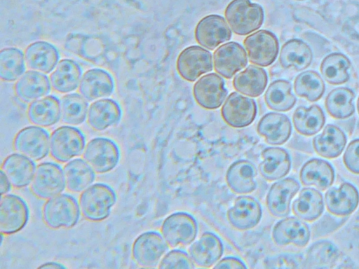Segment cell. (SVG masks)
I'll use <instances>...</instances> for the list:
<instances>
[{
	"label": "cell",
	"mask_w": 359,
	"mask_h": 269,
	"mask_svg": "<svg viewBox=\"0 0 359 269\" xmlns=\"http://www.w3.org/2000/svg\"><path fill=\"white\" fill-rule=\"evenodd\" d=\"M65 186L63 170L53 162L39 164L31 182L33 193L41 199H49L60 194Z\"/></svg>",
	"instance_id": "8992f818"
},
{
	"label": "cell",
	"mask_w": 359,
	"mask_h": 269,
	"mask_svg": "<svg viewBox=\"0 0 359 269\" xmlns=\"http://www.w3.org/2000/svg\"><path fill=\"white\" fill-rule=\"evenodd\" d=\"M246 265L240 259L234 257H225L219 261L214 268H246Z\"/></svg>",
	"instance_id": "f907efd6"
},
{
	"label": "cell",
	"mask_w": 359,
	"mask_h": 269,
	"mask_svg": "<svg viewBox=\"0 0 359 269\" xmlns=\"http://www.w3.org/2000/svg\"><path fill=\"white\" fill-rule=\"evenodd\" d=\"M213 62L215 70L219 75L231 78L247 65V53L238 43L228 42L215 50Z\"/></svg>",
	"instance_id": "2e32d148"
},
{
	"label": "cell",
	"mask_w": 359,
	"mask_h": 269,
	"mask_svg": "<svg viewBox=\"0 0 359 269\" xmlns=\"http://www.w3.org/2000/svg\"><path fill=\"white\" fill-rule=\"evenodd\" d=\"M63 172L67 189L74 193L84 191L95 178L94 170L81 158L67 163L63 167Z\"/></svg>",
	"instance_id": "74e56055"
},
{
	"label": "cell",
	"mask_w": 359,
	"mask_h": 269,
	"mask_svg": "<svg viewBox=\"0 0 359 269\" xmlns=\"http://www.w3.org/2000/svg\"><path fill=\"white\" fill-rule=\"evenodd\" d=\"M257 169L248 160H239L229 167L226 179L230 188L236 193L243 194L252 192L257 187L255 177Z\"/></svg>",
	"instance_id": "d6a6232c"
},
{
	"label": "cell",
	"mask_w": 359,
	"mask_h": 269,
	"mask_svg": "<svg viewBox=\"0 0 359 269\" xmlns=\"http://www.w3.org/2000/svg\"><path fill=\"white\" fill-rule=\"evenodd\" d=\"M354 92L348 88H337L327 95L325 106L327 112L332 117L344 119L351 116L355 111L353 100Z\"/></svg>",
	"instance_id": "f6af8a7d"
},
{
	"label": "cell",
	"mask_w": 359,
	"mask_h": 269,
	"mask_svg": "<svg viewBox=\"0 0 359 269\" xmlns=\"http://www.w3.org/2000/svg\"><path fill=\"white\" fill-rule=\"evenodd\" d=\"M198 226L196 220L185 212H177L168 216L161 226V233L171 247L185 246L196 237Z\"/></svg>",
	"instance_id": "30bf717a"
},
{
	"label": "cell",
	"mask_w": 359,
	"mask_h": 269,
	"mask_svg": "<svg viewBox=\"0 0 359 269\" xmlns=\"http://www.w3.org/2000/svg\"><path fill=\"white\" fill-rule=\"evenodd\" d=\"M86 147V138L78 128L62 125L55 130L50 137V153L53 159L66 163L81 154Z\"/></svg>",
	"instance_id": "277c9868"
},
{
	"label": "cell",
	"mask_w": 359,
	"mask_h": 269,
	"mask_svg": "<svg viewBox=\"0 0 359 269\" xmlns=\"http://www.w3.org/2000/svg\"><path fill=\"white\" fill-rule=\"evenodd\" d=\"M36 168L34 160L21 153H12L5 158L1 170L13 186L20 188L32 182Z\"/></svg>",
	"instance_id": "83f0119b"
},
{
	"label": "cell",
	"mask_w": 359,
	"mask_h": 269,
	"mask_svg": "<svg viewBox=\"0 0 359 269\" xmlns=\"http://www.w3.org/2000/svg\"><path fill=\"white\" fill-rule=\"evenodd\" d=\"M224 15L227 22L238 35H247L258 29L264 22L262 7L250 0H232Z\"/></svg>",
	"instance_id": "3957f363"
},
{
	"label": "cell",
	"mask_w": 359,
	"mask_h": 269,
	"mask_svg": "<svg viewBox=\"0 0 359 269\" xmlns=\"http://www.w3.org/2000/svg\"><path fill=\"white\" fill-rule=\"evenodd\" d=\"M313 53L310 47L303 41L293 39L283 44L281 48L279 62L284 68H293L301 71L311 63Z\"/></svg>",
	"instance_id": "8d00e7d4"
},
{
	"label": "cell",
	"mask_w": 359,
	"mask_h": 269,
	"mask_svg": "<svg viewBox=\"0 0 359 269\" xmlns=\"http://www.w3.org/2000/svg\"><path fill=\"white\" fill-rule=\"evenodd\" d=\"M227 93L223 78L215 73L201 77L193 88L195 100L201 106L207 109L219 108Z\"/></svg>",
	"instance_id": "5bb4252c"
},
{
	"label": "cell",
	"mask_w": 359,
	"mask_h": 269,
	"mask_svg": "<svg viewBox=\"0 0 359 269\" xmlns=\"http://www.w3.org/2000/svg\"><path fill=\"white\" fill-rule=\"evenodd\" d=\"M27 116L34 125L48 127L60 119V103L57 97L46 95L32 102L28 107Z\"/></svg>",
	"instance_id": "1f68e13d"
},
{
	"label": "cell",
	"mask_w": 359,
	"mask_h": 269,
	"mask_svg": "<svg viewBox=\"0 0 359 269\" xmlns=\"http://www.w3.org/2000/svg\"><path fill=\"white\" fill-rule=\"evenodd\" d=\"M120 156L118 145L106 137L91 139L86 146L83 155L85 161L98 174L112 170L118 165Z\"/></svg>",
	"instance_id": "5b68a950"
},
{
	"label": "cell",
	"mask_w": 359,
	"mask_h": 269,
	"mask_svg": "<svg viewBox=\"0 0 359 269\" xmlns=\"http://www.w3.org/2000/svg\"><path fill=\"white\" fill-rule=\"evenodd\" d=\"M164 240L155 231L140 234L134 241L132 247L135 261L142 267H154L168 249Z\"/></svg>",
	"instance_id": "4fadbf2b"
},
{
	"label": "cell",
	"mask_w": 359,
	"mask_h": 269,
	"mask_svg": "<svg viewBox=\"0 0 359 269\" xmlns=\"http://www.w3.org/2000/svg\"><path fill=\"white\" fill-rule=\"evenodd\" d=\"M294 89L298 96L305 97L310 102H316L323 96L325 85L316 71L309 70L296 77Z\"/></svg>",
	"instance_id": "bcb514c9"
},
{
	"label": "cell",
	"mask_w": 359,
	"mask_h": 269,
	"mask_svg": "<svg viewBox=\"0 0 359 269\" xmlns=\"http://www.w3.org/2000/svg\"><path fill=\"white\" fill-rule=\"evenodd\" d=\"M80 211L74 197L67 193L59 194L45 202L42 209L43 219L50 228H70L79 221Z\"/></svg>",
	"instance_id": "7a4b0ae2"
},
{
	"label": "cell",
	"mask_w": 359,
	"mask_h": 269,
	"mask_svg": "<svg viewBox=\"0 0 359 269\" xmlns=\"http://www.w3.org/2000/svg\"><path fill=\"white\" fill-rule=\"evenodd\" d=\"M50 89L48 76L34 70L25 71L14 85L16 96L25 102H32L48 95Z\"/></svg>",
	"instance_id": "484cf974"
},
{
	"label": "cell",
	"mask_w": 359,
	"mask_h": 269,
	"mask_svg": "<svg viewBox=\"0 0 359 269\" xmlns=\"http://www.w3.org/2000/svg\"><path fill=\"white\" fill-rule=\"evenodd\" d=\"M257 104L254 99L238 92H231L221 110L224 120L233 127L250 125L257 116Z\"/></svg>",
	"instance_id": "7c38bea8"
},
{
	"label": "cell",
	"mask_w": 359,
	"mask_h": 269,
	"mask_svg": "<svg viewBox=\"0 0 359 269\" xmlns=\"http://www.w3.org/2000/svg\"><path fill=\"white\" fill-rule=\"evenodd\" d=\"M82 69L71 59H62L53 70L50 81L53 88L60 93H69L75 90L80 84Z\"/></svg>",
	"instance_id": "f546056e"
},
{
	"label": "cell",
	"mask_w": 359,
	"mask_h": 269,
	"mask_svg": "<svg viewBox=\"0 0 359 269\" xmlns=\"http://www.w3.org/2000/svg\"><path fill=\"white\" fill-rule=\"evenodd\" d=\"M268 268H297L304 267V258L297 254H282L265 260Z\"/></svg>",
	"instance_id": "c3c4849f"
},
{
	"label": "cell",
	"mask_w": 359,
	"mask_h": 269,
	"mask_svg": "<svg viewBox=\"0 0 359 269\" xmlns=\"http://www.w3.org/2000/svg\"><path fill=\"white\" fill-rule=\"evenodd\" d=\"M159 268H194V262L187 253L180 250L168 252L160 262Z\"/></svg>",
	"instance_id": "7dc6e473"
},
{
	"label": "cell",
	"mask_w": 359,
	"mask_h": 269,
	"mask_svg": "<svg viewBox=\"0 0 359 269\" xmlns=\"http://www.w3.org/2000/svg\"><path fill=\"white\" fill-rule=\"evenodd\" d=\"M342 253L331 242L321 240L313 244L307 250L304 267L307 268H344Z\"/></svg>",
	"instance_id": "603a6c76"
},
{
	"label": "cell",
	"mask_w": 359,
	"mask_h": 269,
	"mask_svg": "<svg viewBox=\"0 0 359 269\" xmlns=\"http://www.w3.org/2000/svg\"><path fill=\"white\" fill-rule=\"evenodd\" d=\"M325 201L328 211L337 216L351 214L359 203V193L350 183L344 182L339 187H332L327 191Z\"/></svg>",
	"instance_id": "d4e9b609"
},
{
	"label": "cell",
	"mask_w": 359,
	"mask_h": 269,
	"mask_svg": "<svg viewBox=\"0 0 359 269\" xmlns=\"http://www.w3.org/2000/svg\"><path fill=\"white\" fill-rule=\"evenodd\" d=\"M357 107H358V113H359V97H358V102H357Z\"/></svg>",
	"instance_id": "db71d44e"
},
{
	"label": "cell",
	"mask_w": 359,
	"mask_h": 269,
	"mask_svg": "<svg viewBox=\"0 0 359 269\" xmlns=\"http://www.w3.org/2000/svg\"><path fill=\"white\" fill-rule=\"evenodd\" d=\"M299 177L304 185L314 186L318 189L323 191L332 184L334 171L327 161L313 158L303 165Z\"/></svg>",
	"instance_id": "836d02e7"
},
{
	"label": "cell",
	"mask_w": 359,
	"mask_h": 269,
	"mask_svg": "<svg viewBox=\"0 0 359 269\" xmlns=\"http://www.w3.org/2000/svg\"><path fill=\"white\" fill-rule=\"evenodd\" d=\"M346 137L344 132L334 125H327L323 132L313 139L315 151L327 158L338 157L344 149Z\"/></svg>",
	"instance_id": "e575fe53"
},
{
	"label": "cell",
	"mask_w": 359,
	"mask_h": 269,
	"mask_svg": "<svg viewBox=\"0 0 359 269\" xmlns=\"http://www.w3.org/2000/svg\"><path fill=\"white\" fill-rule=\"evenodd\" d=\"M25 54L18 48L8 47L0 52V78L6 82L17 81L25 72Z\"/></svg>",
	"instance_id": "ee69618b"
},
{
	"label": "cell",
	"mask_w": 359,
	"mask_h": 269,
	"mask_svg": "<svg viewBox=\"0 0 359 269\" xmlns=\"http://www.w3.org/2000/svg\"><path fill=\"white\" fill-rule=\"evenodd\" d=\"M231 31L224 18L218 15H209L202 18L195 29L196 41L209 50L229 41Z\"/></svg>",
	"instance_id": "9a60e30c"
},
{
	"label": "cell",
	"mask_w": 359,
	"mask_h": 269,
	"mask_svg": "<svg viewBox=\"0 0 359 269\" xmlns=\"http://www.w3.org/2000/svg\"><path fill=\"white\" fill-rule=\"evenodd\" d=\"M40 268H66V267L60 263L50 261L43 263L41 265L39 266Z\"/></svg>",
	"instance_id": "f5cc1de1"
},
{
	"label": "cell",
	"mask_w": 359,
	"mask_h": 269,
	"mask_svg": "<svg viewBox=\"0 0 359 269\" xmlns=\"http://www.w3.org/2000/svg\"><path fill=\"white\" fill-rule=\"evenodd\" d=\"M272 237L279 246L294 244L305 247L310 239L308 225L299 219L290 216L279 221L273 227Z\"/></svg>",
	"instance_id": "44dd1931"
},
{
	"label": "cell",
	"mask_w": 359,
	"mask_h": 269,
	"mask_svg": "<svg viewBox=\"0 0 359 269\" xmlns=\"http://www.w3.org/2000/svg\"><path fill=\"white\" fill-rule=\"evenodd\" d=\"M122 116L120 105L112 99H100L89 106L87 120L95 130L103 131L118 124Z\"/></svg>",
	"instance_id": "cb8c5ba5"
},
{
	"label": "cell",
	"mask_w": 359,
	"mask_h": 269,
	"mask_svg": "<svg viewBox=\"0 0 359 269\" xmlns=\"http://www.w3.org/2000/svg\"><path fill=\"white\" fill-rule=\"evenodd\" d=\"M257 130L271 145L284 144L290 137L292 125L287 116L271 112L265 114L259 121Z\"/></svg>",
	"instance_id": "4316f807"
},
{
	"label": "cell",
	"mask_w": 359,
	"mask_h": 269,
	"mask_svg": "<svg viewBox=\"0 0 359 269\" xmlns=\"http://www.w3.org/2000/svg\"><path fill=\"white\" fill-rule=\"evenodd\" d=\"M116 201V194L111 186L97 183L82 191L79 207L85 219L91 221H101L109 216Z\"/></svg>",
	"instance_id": "6da1fadb"
},
{
	"label": "cell",
	"mask_w": 359,
	"mask_h": 269,
	"mask_svg": "<svg viewBox=\"0 0 359 269\" xmlns=\"http://www.w3.org/2000/svg\"><path fill=\"white\" fill-rule=\"evenodd\" d=\"M298 181L288 177L274 183L266 196V205L272 215L284 217L290 213V205L294 195L298 192Z\"/></svg>",
	"instance_id": "ffe728a7"
},
{
	"label": "cell",
	"mask_w": 359,
	"mask_h": 269,
	"mask_svg": "<svg viewBox=\"0 0 359 269\" xmlns=\"http://www.w3.org/2000/svg\"><path fill=\"white\" fill-rule=\"evenodd\" d=\"M29 207L19 195L5 194L0 200V231L9 235L21 230L27 223Z\"/></svg>",
	"instance_id": "ba28073f"
},
{
	"label": "cell",
	"mask_w": 359,
	"mask_h": 269,
	"mask_svg": "<svg viewBox=\"0 0 359 269\" xmlns=\"http://www.w3.org/2000/svg\"><path fill=\"white\" fill-rule=\"evenodd\" d=\"M268 83L266 71L255 65H250L235 76L233 86L238 92L249 97H258L263 93Z\"/></svg>",
	"instance_id": "d590c367"
},
{
	"label": "cell",
	"mask_w": 359,
	"mask_h": 269,
	"mask_svg": "<svg viewBox=\"0 0 359 269\" xmlns=\"http://www.w3.org/2000/svg\"><path fill=\"white\" fill-rule=\"evenodd\" d=\"M88 100L78 93L64 95L60 100V119L70 125L83 123L87 118L88 111Z\"/></svg>",
	"instance_id": "60d3db41"
},
{
	"label": "cell",
	"mask_w": 359,
	"mask_h": 269,
	"mask_svg": "<svg viewBox=\"0 0 359 269\" xmlns=\"http://www.w3.org/2000/svg\"><path fill=\"white\" fill-rule=\"evenodd\" d=\"M292 121L299 133L311 136L323 128L325 118L322 109L318 105H311L309 108L301 106L294 111Z\"/></svg>",
	"instance_id": "ab89813d"
},
{
	"label": "cell",
	"mask_w": 359,
	"mask_h": 269,
	"mask_svg": "<svg viewBox=\"0 0 359 269\" xmlns=\"http://www.w3.org/2000/svg\"><path fill=\"white\" fill-rule=\"evenodd\" d=\"M298 1H302V0H298Z\"/></svg>",
	"instance_id": "11a10c76"
},
{
	"label": "cell",
	"mask_w": 359,
	"mask_h": 269,
	"mask_svg": "<svg viewBox=\"0 0 359 269\" xmlns=\"http://www.w3.org/2000/svg\"><path fill=\"white\" fill-rule=\"evenodd\" d=\"M264 99L268 107L276 111H289L296 103L292 85L285 80L272 82L265 92Z\"/></svg>",
	"instance_id": "7bdbcfd3"
},
{
	"label": "cell",
	"mask_w": 359,
	"mask_h": 269,
	"mask_svg": "<svg viewBox=\"0 0 359 269\" xmlns=\"http://www.w3.org/2000/svg\"><path fill=\"white\" fill-rule=\"evenodd\" d=\"M189 252L194 263L200 267L209 268L222 256L223 244L216 235L206 232L191 244Z\"/></svg>",
	"instance_id": "f1b7e54d"
},
{
	"label": "cell",
	"mask_w": 359,
	"mask_h": 269,
	"mask_svg": "<svg viewBox=\"0 0 359 269\" xmlns=\"http://www.w3.org/2000/svg\"><path fill=\"white\" fill-rule=\"evenodd\" d=\"M14 149L34 161L46 157L50 151L48 132L37 125L27 126L21 129L13 140Z\"/></svg>",
	"instance_id": "52a82bcc"
},
{
	"label": "cell",
	"mask_w": 359,
	"mask_h": 269,
	"mask_svg": "<svg viewBox=\"0 0 359 269\" xmlns=\"http://www.w3.org/2000/svg\"><path fill=\"white\" fill-rule=\"evenodd\" d=\"M263 158L259 168L262 177L269 181L285 177L291 167V159L287 151L280 147H268L262 153Z\"/></svg>",
	"instance_id": "4dcf8cb0"
},
{
	"label": "cell",
	"mask_w": 359,
	"mask_h": 269,
	"mask_svg": "<svg viewBox=\"0 0 359 269\" xmlns=\"http://www.w3.org/2000/svg\"><path fill=\"white\" fill-rule=\"evenodd\" d=\"M24 54L26 65L32 70L43 74L53 71L60 60L57 48L44 41L32 43L26 48Z\"/></svg>",
	"instance_id": "7402d4cb"
},
{
	"label": "cell",
	"mask_w": 359,
	"mask_h": 269,
	"mask_svg": "<svg viewBox=\"0 0 359 269\" xmlns=\"http://www.w3.org/2000/svg\"><path fill=\"white\" fill-rule=\"evenodd\" d=\"M324 210L322 194L312 188H303L292 203V211L299 219L312 221L318 219Z\"/></svg>",
	"instance_id": "f35d334b"
},
{
	"label": "cell",
	"mask_w": 359,
	"mask_h": 269,
	"mask_svg": "<svg viewBox=\"0 0 359 269\" xmlns=\"http://www.w3.org/2000/svg\"><path fill=\"white\" fill-rule=\"evenodd\" d=\"M11 183L9 179L4 174V172L1 170L0 174V191L1 195H3L9 192L11 189Z\"/></svg>",
	"instance_id": "816d5d0a"
},
{
	"label": "cell",
	"mask_w": 359,
	"mask_h": 269,
	"mask_svg": "<svg viewBox=\"0 0 359 269\" xmlns=\"http://www.w3.org/2000/svg\"><path fill=\"white\" fill-rule=\"evenodd\" d=\"M344 163L351 172L359 174V139L351 142L344 152Z\"/></svg>",
	"instance_id": "681fc988"
},
{
	"label": "cell",
	"mask_w": 359,
	"mask_h": 269,
	"mask_svg": "<svg viewBox=\"0 0 359 269\" xmlns=\"http://www.w3.org/2000/svg\"><path fill=\"white\" fill-rule=\"evenodd\" d=\"M262 207L254 198L248 195L238 197L234 205L227 212L230 223L238 230H248L254 228L261 220Z\"/></svg>",
	"instance_id": "ac0fdd59"
},
{
	"label": "cell",
	"mask_w": 359,
	"mask_h": 269,
	"mask_svg": "<svg viewBox=\"0 0 359 269\" xmlns=\"http://www.w3.org/2000/svg\"><path fill=\"white\" fill-rule=\"evenodd\" d=\"M114 90L112 76L107 71L100 68L87 70L82 76L79 84V92L88 101L109 97Z\"/></svg>",
	"instance_id": "d6986e66"
},
{
	"label": "cell",
	"mask_w": 359,
	"mask_h": 269,
	"mask_svg": "<svg viewBox=\"0 0 359 269\" xmlns=\"http://www.w3.org/2000/svg\"><path fill=\"white\" fill-rule=\"evenodd\" d=\"M176 67L182 78L193 82L212 69V55L201 46H189L179 55Z\"/></svg>",
	"instance_id": "8fae6325"
},
{
	"label": "cell",
	"mask_w": 359,
	"mask_h": 269,
	"mask_svg": "<svg viewBox=\"0 0 359 269\" xmlns=\"http://www.w3.org/2000/svg\"><path fill=\"white\" fill-rule=\"evenodd\" d=\"M350 67V60L346 55L334 53L323 59L320 72L327 82L332 85H339L348 81Z\"/></svg>",
	"instance_id": "b9f144b4"
},
{
	"label": "cell",
	"mask_w": 359,
	"mask_h": 269,
	"mask_svg": "<svg viewBox=\"0 0 359 269\" xmlns=\"http://www.w3.org/2000/svg\"><path fill=\"white\" fill-rule=\"evenodd\" d=\"M65 48L87 61L100 62L107 55V41L97 35L70 34L65 42Z\"/></svg>",
	"instance_id": "e0dca14e"
},
{
	"label": "cell",
	"mask_w": 359,
	"mask_h": 269,
	"mask_svg": "<svg viewBox=\"0 0 359 269\" xmlns=\"http://www.w3.org/2000/svg\"><path fill=\"white\" fill-rule=\"evenodd\" d=\"M250 61L261 67L271 64L276 59L279 43L271 32L261 29L248 36L244 41Z\"/></svg>",
	"instance_id": "9c48e42d"
}]
</instances>
